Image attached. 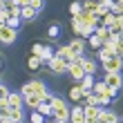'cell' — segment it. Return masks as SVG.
<instances>
[{
	"label": "cell",
	"instance_id": "cell-1",
	"mask_svg": "<svg viewBox=\"0 0 123 123\" xmlns=\"http://www.w3.org/2000/svg\"><path fill=\"white\" fill-rule=\"evenodd\" d=\"M52 110H54V119L69 123V110H72V107L67 105V101H65V98H61V96H56V94H54V98H52Z\"/></svg>",
	"mask_w": 123,
	"mask_h": 123
},
{
	"label": "cell",
	"instance_id": "cell-2",
	"mask_svg": "<svg viewBox=\"0 0 123 123\" xmlns=\"http://www.w3.org/2000/svg\"><path fill=\"white\" fill-rule=\"evenodd\" d=\"M45 90H47V85L43 81H38V78H34V81L25 83L23 87H20V94H23V96H29V94H43Z\"/></svg>",
	"mask_w": 123,
	"mask_h": 123
},
{
	"label": "cell",
	"instance_id": "cell-3",
	"mask_svg": "<svg viewBox=\"0 0 123 123\" xmlns=\"http://www.w3.org/2000/svg\"><path fill=\"white\" fill-rule=\"evenodd\" d=\"M101 65H103V72H105V74H121V69H123V58H121V56H112V58L103 61Z\"/></svg>",
	"mask_w": 123,
	"mask_h": 123
},
{
	"label": "cell",
	"instance_id": "cell-4",
	"mask_svg": "<svg viewBox=\"0 0 123 123\" xmlns=\"http://www.w3.org/2000/svg\"><path fill=\"white\" fill-rule=\"evenodd\" d=\"M47 67H49V72H54V74H63V72L69 69V63L63 61V58H58V56H54V58L47 63Z\"/></svg>",
	"mask_w": 123,
	"mask_h": 123
},
{
	"label": "cell",
	"instance_id": "cell-5",
	"mask_svg": "<svg viewBox=\"0 0 123 123\" xmlns=\"http://www.w3.org/2000/svg\"><path fill=\"white\" fill-rule=\"evenodd\" d=\"M16 36H18V31L16 29H11V27H0V43L2 45H11V43H16Z\"/></svg>",
	"mask_w": 123,
	"mask_h": 123
},
{
	"label": "cell",
	"instance_id": "cell-6",
	"mask_svg": "<svg viewBox=\"0 0 123 123\" xmlns=\"http://www.w3.org/2000/svg\"><path fill=\"white\" fill-rule=\"evenodd\" d=\"M69 123H85V105H74L69 110Z\"/></svg>",
	"mask_w": 123,
	"mask_h": 123
},
{
	"label": "cell",
	"instance_id": "cell-7",
	"mask_svg": "<svg viewBox=\"0 0 123 123\" xmlns=\"http://www.w3.org/2000/svg\"><path fill=\"white\" fill-rule=\"evenodd\" d=\"M67 74H69V78H74L76 83H81L83 76H85V69H83V65H78V63H69Z\"/></svg>",
	"mask_w": 123,
	"mask_h": 123
},
{
	"label": "cell",
	"instance_id": "cell-8",
	"mask_svg": "<svg viewBox=\"0 0 123 123\" xmlns=\"http://www.w3.org/2000/svg\"><path fill=\"white\" fill-rule=\"evenodd\" d=\"M105 85L107 87H114V90H121L123 87V76L121 74H105Z\"/></svg>",
	"mask_w": 123,
	"mask_h": 123
},
{
	"label": "cell",
	"instance_id": "cell-9",
	"mask_svg": "<svg viewBox=\"0 0 123 123\" xmlns=\"http://www.w3.org/2000/svg\"><path fill=\"white\" fill-rule=\"evenodd\" d=\"M119 114L112 112V110H105V107H101V114H98V121L101 123H119Z\"/></svg>",
	"mask_w": 123,
	"mask_h": 123
},
{
	"label": "cell",
	"instance_id": "cell-10",
	"mask_svg": "<svg viewBox=\"0 0 123 123\" xmlns=\"http://www.w3.org/2000/svg\"><path fill=\"white\" fill-rule=\"evenodd\" d=\"M67 45H69L74 56H85V40L83 38H74V40H69Z\"/></svg>",
	"mask_w": 123,
	"mask_h": 123
},
{
	"label": "cell",
	"instance_id": "cell-11",
	"mask_svg": "<svg viewBox=\"0 0 123 123\" xmlns=\"http://www.w3.org/2000/svg\"><path fill=\"white\" fill-rule=\"evenodd\" d=\"M7 103H9L11 110H16V107H25V96L20 92H11L9 98H7Z\"/></svg>",
	"mask_w": 123,
	"mask_h": 123
},
{
	"label": "cell",
	"instance_id": "cell-12",
	"mask_svg": "<svg viewBox=\"0 0 123 123\" xmlns=\"http://www.w3.org/2000/svg\"><path fill=\"white\" fill-rule=\"evenodd\" d=\"M56 56H58V58H63V61H67V63H74V58H76V56L72 54L69 45H61L58 49H56Z\"/></svg>",
	"mask_w": 123,
	"mask_h": 123
},
{
	"label": "cell",
	"instance_id": "cell-13",
	"mask_svg": "<svg viewBox=\"0 0 123 123\" xmlns=\"http://www.w3.org/2000/svg\"><path fill=\"white\" fill-rule=\"evenodd\" d=\"M98 114H101V107L98 105H85V121L96 123L98 121Z\"/></svg>",
	"mask_w": 123,
	"mask_h": 123
},
{
	"label": "cell",
	"instance_id": "cell-14",
	"mask_svg": "<svg viewBox=\"0 0 123 123\" xmlns=\"http://www.w3.org/2000/svg\"><path fill=\"white\" fill-rule=\"evenodd\" d=\"M83 96H85V92H83V87H81L78 83L74 85V87H69V101H74V103H81Z\"/></svg>",
	"mask_w": 123,
	"mask_h": 123
},
{
	"label": "cell",
	"instance_id": "cell-15",
	"mask_svg": "<svg viewBox=\"0 0 123 123\" xmlns=\"http://www.w3.org/2000/svg\"><path fill=\"white\" fill-rule=\"evenodd\" d=\"M94 83H96V78H94L92 74H85V76H83V81L78 83V85H81V87H83V92L87 94V92H92V87H94Z\"/></svg>",
	"mask_w": 123,
	"mask_h": 123
},
{
	"label": "cell",
	"instance_id": "cell-16",
	"mask_svg": "<svg viewBox=\"0 0 123 123\" xmlns=\"http://www.w3.org/2000/svg\"><path fill=\"white\" fill-rule=\"evenodd\" d=\"M56 56V49H52L49 45H43V54H40V61H43V65H47L49 61H52Z\"/></svg>",
	"mask_w": 123,
	"mask_h": 123
},
{
	"label": "cell",
	"instance_id": "cell-17",
	"mask_svg": "<svg viewBox=\"0 0 123 123\" xmlns=\"http://www.w3.org/2000/svg\"><path fill=\"white\" fill-rule=\"evenodd\" d=\"M40 103H43V101H40V94H29V96H25V105L31 107V110H36Z\"/></svg>",
	"mask_w": 123,
	"mask_h": 123
},
{
	"label": "cell",
	"instance_id": "cell-18",
	"mask_svg": "<svg viewBox=\"0 0 123 123\" xmlns=\"http://www.w3.org/2000/svg\"><path fill=\"white\" fill-rule=\"evenodd\" d=\"M36 16H38V11H36L31 5H29V7H23V9H20V18H23V20H34Z\"/></svg>",
	"mask_w": 123,
	"mask_h": 123
},
{
	"label": "cell",
	"instance_id": "cell-19",
	"mask_svg": "<svg viewBox=\"0 0 123 123\" xmlns=\"http://www.w3.org/2000/svg\"><path fill=\"white\" fill-rule=\"evenodd\" d=\"M45 119H54V110H52V103H40L38 107H36Z\"/></svg>",
	"mask_w": 123,
	"mask_h": 123
},
{
	"label": "cell",
	"instance_id": "cell-20",
	"mask_svg": "<svg viewBox=\"0 0 123 123\" xmlns=\"http://www.w3.org/2000/svg\"><path fill=\"white\" fill-rule=\"evenodd\" d=\"M83 69H85V74H96V61L94 58H87V56H85V63H83Z\"/></svg>",
	"mask_w": 123,
	"mask_h": 123
},
{
	"label": "cell",
	"instance_id": "cell-21",
	"mask_svg": "<svg viewBox=\"0 0 123 123\" xmlns=\"http://www.w3.org/2000/svg\"><path fill=\"white\" fill-rule=\"evenodd\" d=\"M94 36H98L103 43H107V40H110V36H112V31L107 29V27H101V25H98V27H96V31H94Z\"/></svg>",
	"mask_w": 123,
	"mask_h": 123
},
{
	"label": "cell",
	"instance_id": "cell-22",
	"mask_svg": "<svg viewBox=\"0 0 123 123\" xmlns=\"http://www.w3.org/2000/svg\"><path fill=\"white\" fill-rule=\"evenodd\" d=\"M9 119H11L13 123H23V121H25V110H23V107H16V110H11Z\"/></svg>",
	"mask_w": 123,
	"mask_h": 123
},
{
	"label": "cell",
	"instance_id": "cell-23",
	"mask_svg": "<svg viewBox=\"0 0 123 123\" xmlns=\"http://www.w3.org/2000/svg\"><path fill=\"white\" fill-rule=\"evenodd\" d=\"M92 92L96 94V96H101V94H107V92H110V87L105 85V81H96V83H94V87H92Z\"/></svg>",
	"mask_w": 123,
	"mask_h": 123
},
{
	"label": "cell",
	"instance_id": "cell-24",
	"mask_svg": "<svg viewBox=\"0 0 123 123\" xmlns=\"http://www.w3.org/2000/svg\"><path fill=\"white\" fill-rule=\"evenodd\" d=\"M96 9H98V0H83V11L96 13Z\"/></svg>",
	"mask_w": 123,
	"mask_h": 123
},
{
	"label": "cell",
	"instance_id": "cell-25",
	"mask_svg": "<svg viewBox=\"0 0 123 123\" xmlns=\"http://www.w3.org/2000/svg\"><path fill=\"white\" fill-rule=\"evenodd\" d=\"M20 25H23V18L20 16H9V20H7V27H11V29H20Z\"/></svg>",
	"mask_w": 123,
	"mask_h": 123
},
{
	"label": "cell",
	"instance_id": "cell-26",
	"mask_svg": "<svg viewBox=\"0 0 123 123\" xmlns=\"http://www.w3.org/2000/svg\"><path fill=\"white\" fill-rule=\"evenodd\" d=\"M27 67H29V69H40L43 61L38 58V56H29V58H27Z\"/></svg>",
	"mask_w": 123,
	"mask_h": 123
},
{
	"label": "cell",
	"instance_id": "cell-27",
	"mask_svg": "<svg viewBox=\"0 0 123 123\" xmlns=\"http://www.w3.org/2000/svg\"><path fill=\"white\" fill-rule=\"evenodd\" d=\"M83 103H85V105H98V96H96L94 92H87V94L83 96Z\"/></svg>",
	"mask_w": 123,
	"mask_h": 123
},
{
	"label": "cell",
	"instance_id": "cell-28",
	"mask_svg": "<svg viewBox=\"0 0 123 123\" xmlns=\"http://www.w3.org/2000/svg\"><path fill=\"white\" fill-rule=\"evenodd\" d=\"M29 121L31 123H45V121H49V119H45L43 114L38 112V110H31V114H29Z\"/></svg>",
	"mask_w": 123,
	"mask_h": 123
},
{
	"label": "cell",
	"instance_id": "cell-29",
	"mask_svg": "<svg viewBox=\"0 0 123 123\" xmlns=\"http://www.w3.org/2000/svg\"><path fill=\"white\" fill-rule=\"evenodd\" d=\"M81 11H83V2H72V5H69V16H72V18H76Z\"/></svg>",
	"mask_w": 123,
	"mask_h": 123
},
{
	"label": "cell",
	"instance_id": "cell-30",
	"mask_svg": "<svg viewBox=\"0 0 123 123\" xmlns=\"http://www.w3.org/2000/svg\"><path fill=\"white\" fill-rule=\"evenodd\" d=\"M47 36H49V38H58V36H61V25H49V29H47Z\"/></svg>",
	"mask_w": 123,
	"mask_h": 123
},
{
	"label": "cell",
	"instance_id": "cell-31",
	"mask_svg": "<svg viewBox=\"0 0 123 123\" xmlns=\"http://www.w3.org/2000/svg\"><path fill=\"white\" fill-rule=\"evenodd\" d=\"M87 43H90V47H94V49H96V52H98L101 47H103V40H101L98 36H90V38H87Z\"/></svg>",
	"mask_w": 123,
	"mask_h": 123
},
{
	"label": "cell",
	"instance_id": "cell-32",
	"mask_svg": "<svg viewBox=\"0 0 123 123\" xmlns=\"http://www.w3.org/2000/svg\"><path fill=\"white\" fill-rule=\"evenodd\" d=\"M112 96H110V92H107V94H101V96H98V107H103V105H110L112 103Z\"/></svg>",
	"mask_w": 123,
	"mask_h": 123
},
{
	"label": "cell",
	"instance_id": "cell-33",
	"mask_svg": "<svg viewBox=\"0 0 123 123\" xmlns=\"http://www.w3.org/2000/svg\"><path fill=\"white\" fill-rule=\"evenodd\" d=\"M9 94H11V90H9V87H5V85H0V103H7V98H9Z\"/></svg>",
	"mask_w": 123,
	"mask_h": 123
},
{
	"label": "cell",
	"instance_id": "cell-34",
	"mask_svg": "<svg viewBox=\"0 0 123 123\" xmlns=\"http://www.w3.org/2000/svg\"><path fill=\"white\" fill-rule=\"evenodd\" d=\"M52 98H54V94L49 92V90H45V92L40 94V101H43V103H52Z\"/></svg>",
	"mask_w": 123,
	"mask_h": 123
},
{
	"label": "cell",
	"instance_id": "cell-35",
	"mask_svg": "<svg viewBox=\"0 0 123 123\" xmlns=\"http://www.w3.org/2000/svg\"><path fill=\"white\" fill-rule=\"evenodd\" d=\"M40 54H43V45H40V43H34V47H31V56H38V58H40Z\"/></svg>",
	"mask_w": 123,
	"mask_h": 123
},
{
	"label": "cell",
	"instance_id": "cell-36",
	"mask_svg": "<svg viewBox=\"0 0 123 123\" xmlns=\"http://www.w3.org/2000/svg\"><path fill=\"white\" fill-rule=\"evenodd\" d=\"M31 7H34L36 11H40L43 7H45V0H31Z\"/></svg>",
	"mask_w": 123,
	"mask_h": 123
},
{
	"label": "cell",
	"instance_id": "cell-37",
	"mask_svg": "<svg viewBox=\"0 0 123 123\" xmlns=\"http://www.w3.org/2000/svg\"><path fill=\"white\" fill-rule=\"evenodd\" d=\"M98 5H101V7H105V9H112L114 0H98Z\"/></svg>",
	"mask_w": 123,
	"mask_h": 123
},
{
	"label": "cell",
	"instance_id": "cell-38",
	"mask_svg": "<svg viewBox=\"0 0 123 123\" xmlns=\"http://www.w3.org/2000/svg\"><path fill=\"white\" fill-rule=\"evenodd\" d=\"M49 123H65V121H58V119H49Z\"/></svg>",
	"mask_w": 123,
	"mask_h": 123
},
{
	"label": "cell",
	"instance_id": "cell-39",
	"mask_svg": "<svg viewBox=\"0 0 123 123\" xmlns=\"http://www.w3.org/2000/svg\"><path fill=\"white\" fill-rule=\"evenodd\" d=\"M0 123H13L11 119H0Z\"/></svg>",
	"mask_w": 123,
	"mask_h": 123
},
{
	"label": "cell",
	"instance_id": "cell-40",
	"mask_svg": "<svg viewBox=\"0 0 123 123\" xmlns=\"http://www.w3.org/2000/svg\"><path fill=\"white\" fill-rule=\"evenodd\" d=\"M5 9V0H0V11H2Z\"/></svg>",
	"mask_w": 123,
	"mask_h": 123
},
{
	"label": "cell",
	"instance_id": "cell-41",
	"mask_svg": "<svg viewBox=\"0 0 123 123\" xmlns=\"http://www.w3.org/2000/svg\"><path fill=\"white\" fill-rule=\"evenodd\" d=\"M119 43H121V45H123V34H119Z\"/></svg>",
	"mask_w": 123,
	"mask_h": 123
},
{
	"label": "cell",
	"instance_id": "cell-42",
	"mask_svg": "<svg viewBox=\"0 0 123 123\" xmlns=\"http://www.w3.org/2000/svg\"><path fill=\"white\" fill-rule=\"evenodd\" d=\"M0 69H2V61H0Z\"/></svg>",
	"mask_w": 123,
	"mask_h": 123
},
{
	"label": "cell",
	"instance_id": "cell-43",
	"mask_svg": "<svg viewBox=\"0 0 123 123\" xmlns=\"http://www.w3.org/2000/svg\"><path fill=\"white\" fill-rule=\"evenodd\" d=\"M121 123H123V117H121Z\"/></svg>",
	"mask_w": 123,
	"mask_h": 123
},
{
	"label": "cell",
	"instance_id": "cell-44",
	"mask_svg": "<svg viewBox=\"0 0 123 123\" xmlns=\"http://www.w3.org/2000/svg\"><path fill=\"white\" fill-rule=\"evenodd\" d=\"M121 58H123V54H121Z\"/></svg>",
	"mask_w": 123,
	"mask_h": 123
},
{
	"label": "cell",
	"instance_id": "cell-45",
	"mask_svg": "<svg viewBox=\"0 0 123 123\" xmlns=\"http://www.w3.org/2000/svg\"><path fill=\"white\" fill-rule=\"evenodd\" d=\"M119 123H121V119H119Z\"/></svg>",
	"mask_w": 123,
	"mask_h": 123
}]
</instances>
